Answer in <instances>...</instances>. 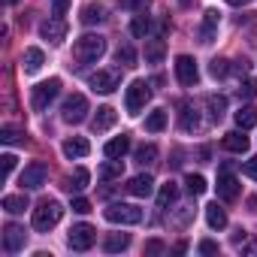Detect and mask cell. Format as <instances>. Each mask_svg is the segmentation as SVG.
<instances>
[{"instance_id":"6da1fadb","label":"cell","mask_w":257,"mask_h":257,"mask_svg":"<svg viewBox=\"0 0 257 257\" xmlns=\"http://www.w3.org/2000/svg\"><path fill=\"white\" fill-rule=\"evenodd\" d=\"M103 55H106V40H103L100 34H85V37H79L76 46H73V61H76V64H94V61H100Z\"/></svg>"},{"instance_id":"7a4b0ae2","label":"cell","mask_w":257,"mask_h":257,"mask_svg":"<svg viewBox=\"0 0 257 257\" xmlns=\"http://www.w3.org/2000/svg\"><path fill=\"white\" fill-rule=\"evenodd\" d=\"M61 215H64V209H61L58 200H40L37 209H34V230L49 233V230L61 221Z\"/></svg>"},{"instance_id":"3957f363","label":"cell","mask_w":257,"mask_h":257,"mask_svg":"<svg viewBox=\"0 0 257 257\" xmlns=\"http://www.w3.org/2000/svg\"><path fill=\"white\" fill-rule=\"evenodd\" d=\"M103 218L109 224H124V227H131V224H140L143 221V209L134 206V203H109L103 209Z\"/></svg>"},{"instance_id":"277c9868","label":"cell","mask_w":257,"mask_h":257,"mask_svg":"<svg viewBox=\"0 0 257 257\" xmlns=\"http://www.w3.org/2000/svg\"><path fill=\"white\" fill-rule=\"evenodd\" d=\"M149 100H152V88H149V82H146V79H134L131 88H127V94H124L127 115H140V112L146 109Z\"/></svg>"},{"instance_id":"5b68a950","label":"cell","mask_w":257,"mask_h":257,"mask_svg":"<svg viewBox=\"0 0 257 257\" xmlns=\"http://www.w3.org/2000/svg\"><path fill=\"white\" fill-rule=\"evenodd\" d=\"M88 100H85V94H70L67 100H64V106H61V118L67 121V124H82L85 118H88Z\"/></svg>"},{"instance_id":"8992f818","label":"cell","mask_w":257,"mask_h":257,"mask_svg":"<svg viewBox=\"0 0 257 257\" xmlns=\"http://www.w3.org/2000/svg\"><path fill=\"white\" fill-rule=\"evenodd\" d=\"M94 242H97V230H94L91 224H73V230H70V236H67V245H70L73 251H88Z\"/></svg>"},{"instance_id":"52a82bcc","label":"cell","mask_w":257,"mask_h":257,"mask_svg":"<svg viewBox=\"0 0 257 257\" xmlns=\"http://www.w3.org/2000/svg\"><path fill=\"white\" fill-rule=\"evenodd\" d=\"M58 94H61V79H49V82H40V85L34 88L31 103H34V109H37V112H43V109H46Z\"/></svg>"},{"instance_id":"ba28073f","label":"cell","mask_w":257,"mask_h":257,"mask_svg":"<svg viewBox=\"0 0 257 257\" xmlns=\"http://www.w3.org/2000/svg\"><path fill=\"white\" fill-rule=\"evenodd\" d=\"M176 79H179L182 85H197L200 70H197V61H194L191 55H179V58H176Z\"/></svg>"},{"instance_id":"9c48e42d","label":"cell","mask_w":257,"mask_h":257,"mask_svg":"<svg viewBox=\"0 0 257 257\" xmlns=\"http://www.w3.org/2000/svg\"><path fill=\"white\" fill-rule=\"evenodd\" d=\"M88 85H91V91H97V94H112V91L118 88V70H97V73L88 79Z\"/></svg>"},{"instance_id":"30bf717a","label":"cell","mask_w":257,"mask_h":257,"mask_svg":"<svg viewBox=\"0 0 257 257\" xmlns=\"http://www.w3.org/2000/svg\"><path fill=\"white\" fill-rule=\"evenodd\" d=\"M46 176H49V167L46 164H28L25 167V173H22V188H28V191H37V188H43L46 185Z\"/></svg>"},{"instance_id":"8fae6325","label":"cell","mask_w":257,"mask_h":257,"mask_svg":"<svg viewBox=\"0 0 257 257\" xmlns=\"http://www.w3.org/2000/svg\"><path fill=\"white\" fill-rule=\"evenodd\" d=\"M40 34H43V40H49L52 46H58V43H64V37H67V22L58 19V16H52V19H46V22L40 25Z\"/></svg>"},{"instance_id":"7c38bea8","label":"cell","mask_w":257,"mask_h":257,"mask_svg":"<svg viewBox=\"0 0 257 257\" xmlns=\"http://www.w3.org/2000/svg\"><path fill=\"white\" fill-rule=\"evenodd\" d=\"M218 197H221V200H236V197H239V182H236V176L230 173V164H224L221 173H218Z\"/></svg>"},{"instance_id":"4fadbf2b","label":"cell","mask_w":257,"mask_h":257,"mask_svg":"<svg viewBox=\"0 0 257 257\" xmlns=\"http://www.w3.org/2000/svg\"><path fill=\"white\" fill-rule=\"evenodd\" d=\"M25 245H28V230L19 227V224H7V227H4V248H7L10 254H16V251H22Z\"/></svg>"},{"instance_id":"5bb4252c","label":"cell","mask_w":257,"mask_h":257,"mask_svg":"<svg viewBox=\"0 0 257 257\" xmlns=\"http://www.w3.org/2000/svg\"><path fill=\"white\" fill-rule=\"evenodd\" d=\"M218 22H221V13L218 10H206V16H203V25H200V43H212L215 40V34H218Z\"/></svg>"},{"instance_id":"9a60e30c","label":"cell","mask_w":257,"mask_h":257,"mask_svg":"<svg viewBox=\"0 0 257 257\" xmlns=\"http://www.w3.org/2000/svg\"><path fill=\"white\" fill-rule=\"evenodd\" d=\"M127 191H131L134 197H152V191H155V179H152L149 173H140V176H134L131 182H127Z\"/></svg>"},{"instance_id":"2e32d148","label":"cell","mask_w":257,"mask_h":257,"mask_svg":"<svg viewBox=\"0 0 257 257\" xmlns=\"http://www.w3.org/2000/svg\"><path fill=\"white\" fill-rule=\"evenodd\" d=\"M115 121H118V112L112 106H100L97 115H94V121H91V127H94V134H103V131H109Z\"/></svg>"},{"instance_id":"e0dca14e","label":"cell","mask_w":257,"mask_h":257,"mask_svg":"<svg viewBox=\"0 0 257 257\" xmlns=\"http://www.w3.org/2000/svg\"><path fill=\"white\" fill-rule=\"evenodd\" d=\"M221 143H224V149H227V152H236V155H245V152H248V146H251V143H248V137H245L242 131H230V134H224V140H221Z\"/></svg>"},{"instance_id":"ac0fdd59","label":"cell","mask_w":257,"mask_h":257,"mask_svg":"<svg viewBox=\"0 0 257 257\" xmlns=\"http://www.w3.org/2000/svg\"><path fill=\"white\" fill-rule=\"evenodd\" d=\"M127 152H131V137H115V140H109L106 146H103V155L106 158H124Z\"/></svg>"},{"instance_id":"d6986e66","label":"cell","mask_w":257,"mask_h":257,"mask_svg":"<svg viewBox=\"0 0 257 257\" xmlns=\"http://www.w3.org/2000/svg\"><path fill=\"white\" fill-rule=\"evenodd\" d=\"M43 64H46V55H43L40 49H25V58H22L25 73H40Z\"/></svg>"},{"instance_id":"ffe728a7","label":"cell","mask_w":257,"mask_h":257,"mask_svg":"<svg viewBox=\"0 0 257 257\" xmlns=\"http://www.w3.org/2000/svg\"><path fill=\"white\" fill-rule=\"evenodd\" d=\"M88 152H91V143H88L85 137H73V140L64 143V155H67V158H85Z\"/></svg>"},{"instance_id":"44dd1931","label":"cell","mask_w":257,"mask_h":257,"mask_svg":"<svg viewBox=\"0 0 257 257\" xmlns=\"http://www.w3.org/2000/svg\"><path fill=\"white\" fill-rule=\"evenodd\" d=\"M206 109H209V118H212V121H221L224 112H227V97L209 94V97H206Z\"/></svg>"},{"instance_id":"7402d4cb","label":"cell","mask_w":257,"mask_h":257,"mask_svg":"<svg viewBox=\"0 0 257 257\" xmlns=\"http://www.w3.org/2000/svg\"><path fill=\"white\" fill-rule=\"evenodd\" d=\"M79 19H82V25H100V22L106 19V10H103L100 4H85Z\"/></svg>"},{"instance_id":"603a6c76","label":"cell","mask_w":257,"mask_h":257,"mask_svg":"<svg viewBox=\"0 0 257 257\" xmlns=\"http://www.w3.org/2000/svg\"><path fill=\"white\" fill-rule=\"evenodd\" d=\"M167 55V43L164 40H149L146 43V64H161Z\"/></svg>"},{"instance_id":"cb8c5ba5","label":"cell","mask_w":257,"mask_h":257,"mask_svg":"<svg viewBox=\"0 0 257 257\" xmlns=\"http://www.w3.org/2000/svg\"><path fill=\"white\" fill-rule=\"evenodd\" d=\"M176 200H179V185H176V182L161 185V194H158V209H170Z\"/></svg>"},{"instance_id":"d4e9b609","label":"cell","mask_w":257,"mask_h":257,"mask_svg":"<svg viewBox=\"0 0 257 257\" xmlns=\"http://www.w3.org/2000/svg\"><path fill=\"white\" fill-rule=\"evenodd\" d=\"M206 221H209L212 230H224L227 227V212L218 203H212V206H206Z\"/></svg>"},{"instance_id":"484cf974","label":"cell","mask_w":257,"mask_h":257,"mask_svg":"<svg viewBox=\"0 0 257 257\" xmlns=\"http://www.w3.org/2000/svg\"><path fill=\"white\" fill-rule=\"evenodd\" d=\"M127 245H131V233H109L106 242H103V248H106L109 254H118V251H124Z\"/></svg>"},{"instance_id":"4316f807","label":"cell","mask_w":257,"mask_h":257,"mask_svg":"<svg viewBox=\"0 0 257 257\" xmlns=\"http://www.w3.org/2000/svg\"><path fill=\"white\" fill-rule=\"evenodd\" d=\"M233 118H236V127H239V131H248V127L257 124V106H242Z\"/></svg>"},{"instance_id":"83f0119b","label":"cell","mask_w":257,"mask_h":257,"mask_svg":"<svg viewBox=\"0 0 257 257\" xmlns=\"http://www.w3.org/2000/svg\"><path fill=\"white\" fill-rule=\"evenodd\" d=\"M25 209H28V197H25V194H7V197H4V212L22 215Z\"/></svg>"},{"instance_id":"f1b7e54d","label":"cell","mask_w":257,"mask_h":257,"mask_svg":"<svg viewBox=\"0 0 257 257\" xmlns=\"http://www.w3.org/2000/svg\"><path fill=\"white\" fill-rule=\"evenodd\" d=\"M121 173H124V161L121 158H109L103 167H100V179H121Z\"/></svg>"},{"instance_id":"f546056e","label":"cell","mask_w":257,"mask_h":257,"mask_svg":"<svg viewBox=\"0 0 257 257\" xmlns=\"http://www.w3.org/2000/svg\"><path fill=\"white\" fill-rule=\"evenodd\" d=\"M167 127V112L164 109H155V112H149V118H146V131H152V134H161Z\"/></svg>"},{"instance_id":"4dcf8cb0","label":"cell","mask_w":257,"mask_h":257,"mask_svg":"<svg viewBox=\"0 0 257 257\" xmlns=\"http://www.w3.org/2000/svg\"><path fill=\"white\" fill-rule=\"evenodd\" d=\"M115 61L121 67H137V49L134 46H118L115 49Z\"/></svg>"},{"instance_id":"1f68e13d","label":"cell","mask_w":257,"mask_h":257,"mask_svg":"<svg viewBox=\"0 0 257 257\" xmlns=\"http://www.w3.org/2000/svg\"><path fill=\"white\" fill-rule=\"evenodd\" d=\"M131 34H134V37H140V40H146V37L152 34V19H146V16H137V19L131 22Z\"/></svg>"},{"instance_id":"d6a6232c","label":"cell","mask_w":257,"mask_h":257,"mask_svg":"<svg viewBox=\"0 0 257 257\" xmlns=\"http://www.w3.org/2000/svg\"><path fill=\"white\" fill-rule=\"evenodd\" d=\"M155 161H158V146L149 143V146H140V149H137V164L146 167V164H155Z\"/></svg>"},{"instance_id":"836d02e7","label":"cell","mask_w":257,"mask_h":257,"mask_svg":"<svg viewBox=\"0 0 257 257\" xmlns=\"http://www.w3.org/2000/svg\"><path fill=\"white\" fill-rule=\"evenodd\" d=\"M88 179H91L88 170H85V167H76V173H73V179H70L67 188H70V191H82V188H88Z\"/></svg>"},{"instance_id":"e575fe53","label":"cell","mask_w":257,"mask_h":257,"mask_svg":"<svg viewBox=\"0 0 257 257\" xmlns=\"http://www.w3.org/2000/svg\"><path fill=\"white\" fill-rule=\"evenodd\" d=\"M182 127H185V131H197V127H200V118H197V112L188 103L182 106Z\"/></svg>"},{"instance_id":"d590c367","label":"cell","mask_w":257,"mask_h":257,"mask_svg":"<svg viewBox=\"0 0 257 257\" xmlns=\"http://www.w3.org/2000/svg\"><path fill=\"white\" fill-rule=\"evenodd\" d=\"M185 185H188V191H191L194 197L206 194V188H209V185H206V179H203V176H194V173H191V176L185 179Z\"/></svg>"},{"instance_id":"8d00e7d4","label":"cell","mask_w":257,"mask_h":257,"mask_svg":"<svg viewBox=\"0 0 257 257\" xmlns=\"http://www.w3.org/2000/svg\"><path fill=\"white\" fill-rule=\"evenodd\" d=\"M209 73H212V79H224V76L230 73V61H224V58H215V61L209 64Z\"/></svg>"},{"instance_id":"74e56055","label":"cell","mask_w":257,"mask_h":257,"mask_svg":"<svg viewBox=\"0 0 257 257\" xmlns=\"http://www.w3.org/2000/svg\"><path fill=\"white\" fill-rule=\"evenodd\" d=\"M239 97H242V100L257 97V79H242V82H239Z\"/></svg>"},{"instance_id":"f35d334b","label":"cell","mask_w":257,"mask_h":257,"mask_svg":"<svg viewBox=\"0 0 257 257\" xmlns=\"http://www.w3.org/2000/svg\"><path fill=\"white\" fill-rule=\"evenodd\" d=\"M22 131H19V127H4V131H0V140H4L7 146H16V143H22Z\"/></svg>"},{"instance_id":"ab89813d","label":"cell","mask_w":257,"mask_h":257,"mask_svg":"<svg viewBox=\"0 0 257 257\" xmlns=\"http://www.w3.org/2000/svg\"><path fill=\"white\" fill-rule=\"evenodd\" d=\"M0 161H4V182H7V179H10V176H13V170H16V161H19V158H16V155H10V152H7V155H4V158H0Z\"/></svg>"},{"instance_id":"60d3db41","label":"cell","mask_w":257,"mask_h":257,"mask_svg":"<svg viewBox=\"0 0 257 257\" xmlns=\"http://www.w3.org/2000/svg\"><path fill=\"white\" fill-rule=\"evenodd\" d=\"M67 10H70V0H52V16L64 19V16H67Z\"/></svg>"},{"instance_id":"b9f144b4","label":"cell","mask_w":257,"mask_h":257,"mask_svg":"<svg viewBox=\"0 0 257 257\" xmlns=\"http://www.w3.org/2000/svg\"><path fill=\"white\" fill-rule=\"evenodd\" d=\"M242 173H245L248 179H254V182H257V158H248V161L242 164Z\"/></svg>"},{"instance_id":"7bdbcfd3","label":"cell","mask_w":257,"mask_h":257,"mask_svg":"<svg viewBox=\"0 0 257 257\" xmlns=\"http://www.w3.org/2000/svg\"><path fill=\"white\" fill-rule=\"evenodd\" d=\"M73 212H79V215H85V212H91V203H88L85 197H76V200H73Z\"/></svg>"},{"instance_id":"ee69618b","label":"cell","mask_w":257,"mask_h":257,"mask_svg":"<svg viewBox=\"0 0 257 257\" xmlns=\"http://www.w3.org/2000/svg\"><path fill=\"white\" fill-rule=\"evenodd\" d=\"M164 251V242L161 239H149L146 242V254H161Z\"/></svg>"},{"instance_id":"f6af8a7d","label":"cell","mask_w":257,"mask_h":257,"mask_svg":"<svg viewBox=\"0 0 257 257\" xmlns=\"http://www.w3.org/2000/svg\"><path fill=\"white\" fill-rule=\"evenodd\" d=\"M200 254H218V242L203 239V242H200Z\"/></svg>"},{"instance_id":"bcb514c9","label":"cell","mask_w":257,"mask_h":257,"mask_svg":"<svg viewBox=\"0 0 257 257\" xmlns=\"http://www.w3.org/2000/svg\"><path fill=\"white\" fill-rule=\"evenodd\" d=\"M248 70H251V64H248V61H245V58H242V61H236V64H233V67H230V73H239V76H245V73H248Z\"/></svg>"},{"instance_id":"7dc6e473","label":"cell","mask_w":257,"mask_h":257,"mask_svg":"<svg viewBox=\"0 0 257 257\" xmlns=\"http://www.w3.org/2000/svg\"><path fill=\"white\" fill-rule=\"evenodd\" d=\"M143 4H146V0H118V7H121V10H140Z\"/></svg>"},{"instance_id":"c3c4849f","label":"cell","mask_w":257,"mask_h":257,"mask_svg":"<svg viewBox=\"0 0 257 257\" xmlns=\"http://www.w3.org/2000/svg\"><path fill=\"white\" fill-rule=\"evenodd\" d=\"M245 239H248V233H245V230H236V236H233V245L239 248V245H245Z\"/></svg>"},{"instance_id":"681fc988","label":"cell","mask_w":257,"mask_h":257,"mask_svg":"<svg viewBox=\"0 0 257 257\" xmlns=\"http://www.w3.org/2000/svg\"><path fill=\"white\" fill-rule=\"evenodd\" d=\"M227 4H230V7H245L248 0H227Z\"/></svg>"},{"instance_id":"f907efd6","label":"cell","mask_w":257,"mask_h":257,"mask_svg":"<svg viewBox=\"0 0 257 257\" xmlns=\"http://www.w3.org/2000/svg\"><path fill=\"white\" fill-rule=\"evenodd\" d=\"M179 4H182V7H191V4H194V0H179Z\"/></svg>"},{"instance_id":"816d5d0a","label":"cell","mask_w":257,"mask_h":257,"mask_svg":"<svg viewBox=\"0 0 257 257\" xmlns=\"http://www.w3.org/2000/svg\"><path fill=\"white\" fill-rule=\"evenodd\" d=\"M4 4H10V7H13V4H19V0H4Z\"/></svg>"}]
</instances>
